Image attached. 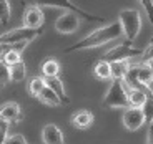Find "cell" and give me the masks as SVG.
<instances>
[{
    "instance_id": "cell-28",
    "label": "cell",
    "mask_w": 153,
    "mask_h": 144,
    "mask_svg": "<svg viewBox=\"0 0 153 144\" xmlns=\"http://www.w3.org/2000/svg\"><path fill=\"white\" fill-rule=\"evenodd\" d=\"M146 144H153V123L148 124V133H146Z\"/></svg>"
},
{
    "instance_id": "cell-4",
    "label": "cell",
    "mask_w": 153,
    "mask_h": 144,
    "mask_svg": "<svg viewBox=\"0 0 153 144\" xmlns=\"http://www.w3.org/2000/svg\"><path fill=\"white\" fill-rule=\"evenodd\" d=\"M30 5H35V7H55V8H63L67 12H73L76 13L78 17L82 18H87V20H92V22H105L103 17H97V15H92L88 12L82 10L80 7H76L75 4H72L70 0H28Z\"/></svg>"
},
{
    "instance_id": "cell-24",
    "label": "cell",
    "mask_w": 153,
    "mask_h": 144,
    "mask_svg": "<svg viewBox=\"0 0 153 144\" xmlns=\"http://www.w3.org/2000/svg\"><path fill=\"white\" fill-rule=\"evenodd\" d=\"M140 4L143 5V8L146 12V17H148L150 23L153 25V0H140Z\"/></svg>"
},
{
    "instance_id": "cell-6",
    "label": "cell",
    "mask_w": 153,
    "mask_h": 144,
    "mask_svg": "<svg viewBox=\"0 0 153 144\" xmlns=\"http://www.w3.org/2000/svg\"><path fill=\"white\" fill-rule=\"evenodd\" d=\"M143 51L140 48H135V46H131L130 42H126V43H122V45H117L115 48H111L110 51H107L102 60L108 61V63H113V61L130 60L131 57H140Z\"/></svg>"
},
{
    "instance_id": "cell-8",
    "label": "cell",
    "mask_w": 153,
    "mask_h": 144,
    "mask_svg": "<svg viewBox=\"0 0 153 144\" xmlns=\"http://www.w3.org/2000/svg\"><path fill=\"white\" fill-rule=\"evenodd\" d=\"M145 124V118H143L142 109L138 108H126L123 113V126L128 131H138Z\"/></svg>"
},
{
    "instance_id": "cell-3",
    "label": "cell",
    "mask_w": 153,
    "mask_h": 144,
    "mask_svg": "<svg viewBox=\"0 0 153 144\" xmlns=\"http://www.w3.org/2000/svg\"><path fill=\"white\" fill-rule=\"evenodd\" d=\"M118 23L122 27V32L128 42H133L135 38L140 35L142 30V17H140V12L135 10V8H128V10H122L118 15Z\"/></svg>"
},
{
    "instance_id": "cell-1",
    "label": "cell",
    "mask_w": 153,
    "mask_h": 144,
    "mask_svg": "<svg viewBox=\"0 0 153 144\" xmlns=\"http://www.w3.org/2000/svg\"><path fill=\"white\" fill-rule=\"evenodd\" d=\"M120 37H123V32H122L118 20H117V22H111L108 25H105V27H100L97 30H93L90 35L82 38L80 42H76L72 46H68L65 51L67 53H72V51H80V50H87V48H95V46L115 42Z\"/></svg>"
},
{
    "instance_id": "cell-7",
    "label": "cell",
    "mask_w": 153,
    "mask_h": 144,
    "mask_svg": "<svg viewBox=\"0 0 153 144\" xmlns=\"http://www.w3.org/2000/svg\"><path fill=\"white\" fill-rule=\"evenodd\" d=\"M78 27H80V17L73 12H63L55 22V30L63 35L73 33V32H76Z\"/></svg>"
},
{
    "instance_id": "cell-12",
    "label": "cell",
    "mask_w": 153,
    "mask_h": 144,
    "mask_svg": "<svg viewBox=\"0 0 153 144\" xmlns=\"http://www.w3.org/2000/svg\"><path fill=\"white\" fill-rule=\"evenodd\" d=\"M43 144H63V133L55 124H47L42 129Z\"/></svg>"
},
{
    "instance_id": "cell-25",
    "label": "cell",
    "mask_w": 153,
    "mask_h": 144,
    "mask_svg": "<svg viewBox=\"0 0 153 144\" xmlns=\"http://www.w3.org/2000/svg\"><path fill=\"white\" fill-rule=\"evenodd\" d=\"M8 137V123L0 121V144H5Z\"/></svg>"
},
{
    "instance_id": "cell-15",
    "label": "cell",
    "mask_w": 153,
    "mask_h": 144,
    "mask_svg": "<svg viewBox=\"0 0 153 144\" xmlns=\"http://www.w3.org/2000/svg\"><path fill=\"white\" fill-rule=\"evenodd\" d=\"M130 61L128 60H122V61H113L110 63V73H111V78L113 80H125L126 73L130 70Z\"/></svg>"
},
{
    "instance_id": "cell-18",
    "label": "cell",
    "mask_w": 153,
    "mask_h": 144,
    "mask_svg": "<svg viewBox=\"0 0 153 144\" xmlns=\"http://www.w3.org/2000/svg\"><path fill=\"white\" fill-rule=\"evenodd\" d=\"M93 76L97 80H110L111 78V73H110V63L105 60H98L93 66Z\"/></svg>"
},
{
    "instance_id": "cell-13",
    "label": "cell",
    "mask_w": 153,
    "mask_h": 144,
    "mask_svg": "<svg viewBox=\"0 0 153 144\" xmlns=\"http://www.w3.org/2000/svg\"><path fill=\"white\" fill-rule=\"evenodd\" d=\"M43 81H45V86L50 88V90L53 91L55 95L58 96V99H60L63 104H70V98L67 96L65 93V88H63V83H62V80L58 78V76H52V78H43Z\"/></svg>"
},
{
    "instance_id": "cell-32",
    "label": "cell",
    "mask_w": 153,
    "mask_h": 144,
    "mask_svg": "<svg viewBox=\"0 0 153 144\" xmlns=\"http://www.w3.org/2000/svg\"><path fill=\"white\" fill-rule=\"evenodd\" d=\"M152 93H153V86H152Z\"/></svg>"
},
{
    "instance_id": "cell-10",
    "label": "cell",
    "mask_w": 153,
    "mask_h": 144,
    "mask_svg": "<svg viewBox=\"0 0 153 144\" xmlns=\"http://www.w3.org/2000/svg\"><path fill=\"white\" fill-rule=\"evenodd\" d=\"M43 23V12L40 7L28 5L23 12V27L27 28H40Z\"/></svg>"
},
{
    "instance_id": "cell-22",
    "label": "cell",
    "mask_w": 153,
    "mask_h": 144,
    "mask_svg": "<svg viewBox=\"0 0 153 144\" xmlns=\"http://www.w3.org/2000/svg\"><path fill=\"white\" fill-rule=\"evenodd\" d=\"M10 2L8 0H0V23L7 25L10 22Z\"/></svg>"
},
{
    "instance_id": "cell-11",
    "label": "cell",
    "mask_w": 153,
    "mask_h": 144,
    "mask_svg": "<svg viewBox=\"0 0 153 144\" xmlns=\"http://www.w3.org/2000/svg\"><path fill=\"white\" fill-rule=\"evenodd\" d=\"M153 96L152 91L148 90H138V88H130L128 93H126V98H128V108H140L145 104L146 98Z\"/></svg>"
},
{
    "instance_id": "cell-29",
    "label": "cell",
    "mask_w": 153,
    "mask_h": 144,
    "mask_svg": "<svg viewBox=\"0 0 153 144\" xmlns=\"http://www.w3.org/2000/svg\"><path fill=\"white\" fill-rule=\"evenodd\" d=\"M10 46H12V45H5V43H0V57H2V55H4L5 51H7V50H10Z\"/></svg>"
},
{
    "instance_id": "cell-26",
    "label": "cell",
    "mask_w": 153,
    "mask_h": 144,
    "mask_svg": "<svg viewBox=\"0 0 153 144\" xmlns=\"http://www.w3.org/2000/svg\"><path fill=\"white\" fill-rule=\"evenodd\" d=\"M5 144H27V139L22 136V134H13V136H8Z\"/></svg>"
},
{
    "instance_id": "cell-2",
    "label": "cell",
    "mask_w": 153,
    "mask_h": 144,
    "mask_svg": "<svg viewBox=\"0 0 153 144\" xmlns=\"http://www.w3.org/2000/svg\"><path fill=\"white\" fill-rule=\"evenodd\" d=\"M130 86L125 83V81L120 80H113V83L110 84L107 95L103 98V108H111V109H117V108H128V98H126V93H128Z\"/></svg>"
},
{
    "instance_id": "cell-30",
    "label": "cell",
    "mask_w": 153,
    "mask_h": 144,
    "mask_svg": "<svg viewBox=\"0 0 153 144\" xmlns=\"http://www.w3.org/2000/svg\"><path fill=\"white\" fill-rule=\"evenodd\" d=\"M146 65H148L150 71H152V75H153V61H148V63H146Z\"/></svg>"
},
{
    "instance_id": "cell-23",
    "label": "cell",
    "mask_w": 153,
    "mask_h": 144,
    "mask_svg": "<svg viewBox=\"0 0 153 144\" xmlns=\"http://www.w3.org/2000/svg\"><path fill=\"white\" fill-rule=\"evenodd\" d=\"M8 81H10V76H8V66L0 60V86H5Z\"/></svg>"
},
{
    "instance_id": "cell-20",
    "label": "cell",
    "mask_w": 153,
    "mask_h": 144,
    "mask_svg": "<svg viewBox=\"0 0 153 144\" xmlns=\"http://www.w3.org/2000/svg\"><path fill=\"white\" fill-rule=\"evenodd\" d=\"M45 88V81H43L42 76H33L30 81H28V93L33 98H38V95L42 93V90Z\"/></svg>"
},
{
    "instance_id": "cell-14",
    "label": "cell",
    "mask_w": 153,
    "mask_h": 144,
    "mask_svg": "<svg viewBox=\"0 0 153 144\" xmlns=\"http://www.w3.org/2000/svg\"><path fill=\"white\" fill-rule=\"evenodd\" d=\"M95 121V116H93L92 111H87V109H80L76 111L75 114L72 116V124L78 129H87L93 124Z\"/></svg>"
},
{
    "instance_id": "cell-17",
    "label": "cell",
    "mask_w": 153,
    "mask_h": 144,
    "mask_svg": "<svg viewBox=\"0 0 153 144\" xmlns=\"http://www.w3.org/2000/svg\"><path fill=\"white\" fill-rule=\"evenodd\" d=\"M42 75L43 78H52V76H58V73H60V63H58L55 58H48V60H45L42 63Z\"/></svg>"
},
{
    "instance_id": "cell-5",
    "label": "cell",
    "mask_w": 153,
    "mask_h": 144,
    "mask_svg": "<svg viewBox=\"0 0 153 144\" xmlns=\"http://www.w3.org/2000/svg\"><path fill=\"white\" fill-rule=\"evenodd\" d=\"M42 35L40 28H27V27H20V28H13V30H8L5 33L0 35V43H5V45H17V43L22 42H28L35 40L37 37Z\"/></svg>"
},
{
    "instance_id": "cell-27",
    "label": "cell",
    "mask_w": 153,
    "mask_h": 144,
    "mask_svg": "<svg viewBox=\"0 0 153 144\" xmlns=\"http://www.w3.org/2000/svg\"><path fill=\"white\" fill-rule=\"evenodd\" d=\"M148 61H153V43H150L142 53V63H148Z\"/></svg>"
},
{
    "instance_id": "cell-21",
    "label": "cell",
    "mask_w": 153,
    "mask_h": 144,
    "mask_svg": "<svg viewBox=\"0 0 153 144\" xmlns=\"http://www.w3.org/2000/svg\"><path fill=\"white\" fill-rule=\"evenodd\" d=\"M142 113H143V118H145V124H152L153 123V96H148L142 108Z\"/></svg>"
},
{
    "instance_id": "cell-19",
    "label": "cell",
    "mask_w": 153,
    "mask_h": 144,
    "mask_svg": "<svg viewBox=\"0 0 153 144\" xmlns=\"http://www.w3.org/2000/svg\"><path fill=\"white\" fill-rule=\"evenodd\" d=\"M38 99H40L43 104H47V106H60V104H62V101L58 99V96L55 95L50 88H47V86L43 88L42 93L38 95Z\"/></svg>"
},
{
    "instance_id": "cell-9",
    "label": "cell",
    "mask_w": 153,
    "mask_h": 144,
    "mask_svg": "<svg viewBox=\"0 0 153 144\" xmlns=\"http://www.w3.org/2000/svg\"><path fill=\"white\" fill-rule=\"evenodd\" d=\"M22 109H20L19 103L15 101H7L0 106V121H5V123H19L22 121Z\"/></svg>"
},
{
    "instance_id": "cell-16",
    "label": "cell",
    "mask_w": 153,
    "mask_h": 144,
    "mask_svg": "<svg viewBox=\"0 0 153 144\" xmlns=\"http://www.w3.org/2000/svg\"><path fill=\"white\" fill-rule=\"evenodd\" d=\"M8 76H10L12 83H20V81H23L25 80V76H27L25 63H23V61H19V63L8 66Z\"/></svg>"
},
{
    "instance_id": "cell-31",
    "label": "cell",
    "mask_w": 153,
    "mask_h": 144,
    "mask_svg": "<svg viewBox=\"0 0 153 144\" xmlns=\"http://www.w3.org/2000/svg\"><path fill=\"white\" fill-rule=\"evenodd\" d=\"M150 43H153V38H152V40H150Z\"/></svg>"
}]
</instances>
